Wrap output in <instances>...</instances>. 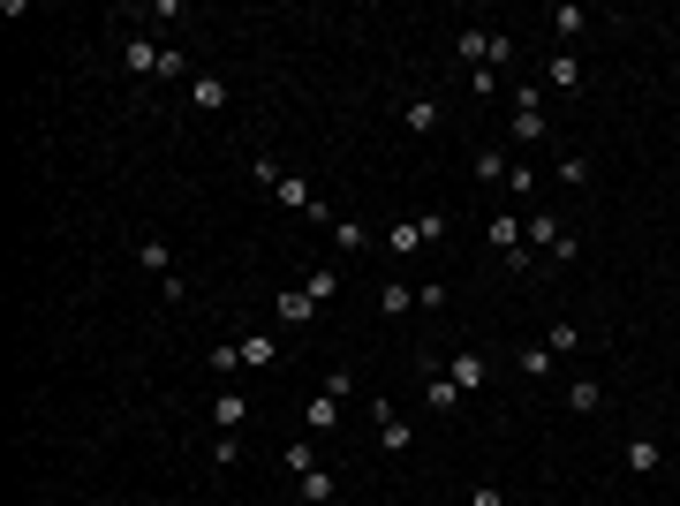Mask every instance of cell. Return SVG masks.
Here are the masks:
<instances>
[{"label":"cell","instance_id":"1f68e13d","mask_svg":"<svg viewBox=\"0 0 680 506\" xmlns=\"http://www.w3.org/2000/svg\"><path fill=\"white\" fill-rule=\"evenodd\" d=\"M144 16H152V23H182V0H152V8H136V23H144Z\"/></svg>","mask_w":680,"mask_h":506},{"label":"cell","instance_id":"836d02e7","mask_svg":"<svg viewBox=\"0 0 680 506\" xmlns=\"http://www.w3.org/2000/svg\"><path fill=\"white\" fill-rule=\"evenodd\" d=\"M469 506H507V499H499V484H476V491H469Z\"/></svg>","mask_w":680,"mask_h":506},{"label":"cell","instance_id":"5b68a950","mask_svg":"<svg viewBox=\"0 0 680 506\" xmlns=\"http://www.w3.org/2000/svg\"><path fill=\"white\" fill-rule=\"evenodd\" d=\"M446 378H454L461 393L492 386V355H484V348H454V355H446Z\"/></svg>","mask_w":680,"mask_h":506},{"label":"cell","instance_id":"d4e9b609","mask_svg":"<svg viewBox=\"0 0 680 506\" xmlns=\"http://www.w3.org/2000/svg\"><path fill=\"white\" fill-rule=\"evenodd\" d=\"M386 250H393V257H416V250H424V235H416V220H393V227H386Z\"/></svg>","mask_w":680,"mask_h":506},{"label":"cell","instance_id":"3957f363","mask_svg":"<svg viewBox=\"0 0 680 506\" xmlns=\"http://www.w3.org/2000/svg\"><path fill=\"white\" fill-rule=\"evenodd\" d=\"M121 68H129L136 84H159V68H167V46H159L152 31H136L129 46H121Z\"/></svg>","mask_w":680,"mask_h":506},{"label":"cell","instance_id":"e0dca14e","mask_svg":"<svg viewBox=\"0 0 680 506\" xmlns=\"http://www.w3.org/2000/svg\"><path fill=\"white\" fill-rule=\"evenodd\" d=\"M136 265H144V272H159V280H174V250H167L159 235H144V242H136Z\"/></svg>","mask_w":680,"mask_h":506},{"label":"cell","instance_id":"2e32d148","mask_svg":"<svg viewBox=\"0 0 680 506\" xmlns=\"http://www.w3.org/2000/svg\"><path fill=\"white\" fill-rule=\"evenodd\" d=\"M189 91H197V114H227V106H235V91H227L220 76H197Z\"/></svg>","mask_w":680,"mask_h":506},{"label":"cell","instance_id":"7c38bea8","mask_svg":"<svg viewBox=\"0 0 680 506\" xmlns=\"http://www.w3.org/2000/svg\"><path fill=\"white\" fill-rule=\"evenodd\" d=\"M605 408V378H567V416H597Z\"/></svg>","mask_w":680,"mask_h":506},{"label":"cell","instance_id":"83f0119b","mask_svg":"<svg viewBox=\"0 0 680 506\" xmlns=\"http://www.w3.org/2000/svg\"><path fill=\"white\" fill-rule=\"evenodd\" d=\"M552 31H560V38H582V31H590V8H552Z\"/></svg>","mask_w":680,"mask_h":506},{"label":"cell","instance_id":"603a6c76","mask_svg":"<svg viewBox=\"0 0 680 506\" xmlns=\"http://www.w3.org/2000/svg\"><path fill=\"white\" fill-rule=\"evenodd\" d=\"M560 182H567V189H590V182H597L590 152H560Z\"/></svg>","mask_w":680,"mask_h":506},{"label":"cell","instance_id":"9c48e42d","mask_svg":"<svg viewBox=\"0 0 680 506\" xmlns=\"http://www.w3.org/2000/svg\"><path fill=\"white\" fill-rule=\"evenodd\" d=\"M620 461H628V476H658L665 469V446L650 439V431H635V439L620 446Z\"/></svg>","mask_w":680,"mask_h":506},{"label":"cell","instance_id":"ac0fdd59","mask_svg":"<svg viewBox=\"0 0 680 506\" xmlns=\"http://www.w3.org/2000/svg\"><path fill=\"white\" fill-rule=\"evenodd\" d=\"M272 197L288 204V212H303V220H310V204H318V197H310V182H303V174H280V182H272Z\"/></svg>","mask_w":680,"mask_h":506},{"label":"cell","instance_id":"f1b7e54d","mask_svg":"<svg viewBox=\"0 0 680 506\" xmlns=\"http://www.w3.org/2000/svg\"><path fill=\"white\" fill-rule=\"evenodd\" d=\"M552 363H560V355L544 348V340H537V348H522V378H552Z\"/></svg>","mask_w":680,"mask_h":506},{"label":"cell","instance_id":"f546056e","mask_svg":"<svg viewBox=\"0 0 680 506\" xmlns=\"http://www.w3.org/2000/svg\"><path fill=\"white\" fill-rule=\"evenodd\" d=\"M242 461V431H220V439H212V469H235Z\"/></svg>","mask_w":680,"mask_h":506},{"label":"cell","instance_id":"6da1fadb","mask_svg":"<svg viewBox=\"0 0 680 506\" xmlns=\"http://www.w3.org/2000/svg\"><path fill=\"white\" fill-rule=\"evenodd\" d=\"M484 242L499 250V265H507V272H537V250H529V235H522V212H514V204H499L492 220H484Z\"/></svg>","mask_w":680,"mask_h":506},{"label":"cell","instance_id":"7a4b0ae2","mask_svg":"<svg viewBox=\"0 0 680 506\" xmlns=\"http://www.w3.org/2000/svg\"><path fill=\"white\" fill-rule=\"evenodd\" d=\"M522 235H529V250H537V257H552V265H575V257H582V242L567 235V227L552 220V212H529V220H522Z\"/></svg>","mask_w":680,"mask_h":506},{"label":"cell","instance_id":"cb8c5ba5","mask_svg":"<svg viewBox=\"0 0 680 506\" xmlns=\"http://www.w3.org/2000/svg\"><path fill=\"white\" fill-rule=\"evenodd\" d=\"M280 469H288V476H310V469H318V446H310V439L280 446Z\"/></svg>","mask_w":680,"mask_h":506},{"label":"cell","instance_id":"9a60e30c","mask_svg":"<svg viewBox=\"0 0 680 506\" xmlns=\"http://www.w3.org/2000/svg\"><path fill=\"white\" fill-rule=\"evenodd\" d=\"M280 363V333H250L242 340V371H272Z\"/></svg>","mask_w":680,"mask_h":506},{"label":"cell","instance_id":"484cf974","mask_svg":"<svg viewBox=\"0 0 680 506\" xmlns=\"http://www.w3.org/2000/svg\"><path fill=\"white\" fill-rule=\"evenodd\" d=\"M204 371H212V378H227V371H242V340H220V348L204 355Z\"/></svg>","mask_w":680,"mask_h":506},{"label":"cell","instance_id":"8992f818","mask_svg":"<svg viewBox=\"0 0 680 506\" xmlns=\"http://www.w3.org/2000/svg\"><path fill=\"white\" fill-rule=\"evenodd\" d=\"M242 423H250V393L220 386V393H212V431H242Z\"/></svg>","mask_w":680,"mask_h":506},{"label":"cell","instance_id":"4dcf8cb0","mask_svg":"<svg viewBox=\"0 0 680 506\" xmlns=\"http://www.w3.org/2000/svg\"><path fill=\"white\" fill-rule=\"evenodd\" d=\"M461 84H469V99H499V68H469Z\"/></svg>","mask_w":680,"mask_h":506},{"label":"cell","instance_id":"5bb4252c","mask_svg":"<svg viewBox=\"0 0 680 506\" xmlns=\"http://www.w3.org/2000/svg\"><path fill=\"white\" fill-rule=\"evenodd\" d=\"M544 84L560 91V99H575V91H582V61H575V53H552V68H544Z\"/></svg>","mask_w":680,"mask_h":506},{"label":"cell","instance_id":"44dd1931","mask_svg":"<svg viewBox=\"0 0 680 506\" xmlns=\"http://www.w3.org/2000/svg\"><path fill=\"white\" fill-rule=\"evenodd\" d=\"M310 318H318L310 287H288V295H280V325H310Z\"/></svg>","mask_w":680,"mask_h":506},{"label":"cell","instance_id":"4316f807","mask_svg":"<svg viewBox=\"0 0 680 506\" xmlns=\"http://www.w3.org/2000/svg\"><path fill=\"white\" fill-rule=\"evenodd\" d=\"M303 287H310V303H318V310H325V303H333V295H340V272H333V265H318V272H310V280H303Z\"/></svg>","mask_w":680,"mask_h":506},{"label":"cell","instance_id":"30bf717a","mask_svg":"<svg viewBox=\"0 0 680 506\" xmlns=\"http://www.w3.org/2000/svg\"><path fill=\"white\" fill-rule=\"evenodd\" d=\"M325 235H333V250H340V257H363V250H371V227L348 220V212H333V220H325Z\"/></svg>","mask_w":680,"mask_h":506},{"label":"cell","instance_id":"d6a6232c","mask_svg":"<svg viewBox=\"0 0 680 506\" xmlns=\"http://www.w3.org/2000/svg\"><path fill=\"white\" fill-rule=\"evenodd\" d=\"M575 340H582L575 325H552V333H544V348H552V355H575Z\"/></svg>","mask_w":680,"mask_h":506},{"label":"cell","instance_id":"4fadbf2b","mask_svg":"<svg viewBox=\"0 0 680 506\" xmlns=\"http://www.w3.org/2000/svg\"><path fill=\"white\" fill-rule=\"evenodd\" d=\"M507 136H514V144H544V136H552V114H544V106H529V114H507Z\"/></svg>","mask_w":680,"mask_h":506},{"label":"cell","instance_id":"277c9868","mask_svg":"<svg viewBox=\"0 0 680 506\" xmlns=\"http://www.w3.org/2000/svg\"><path fill=\"white\" fill-rule=\"evenodd\" d=\"M371 431H378V446H386V454H408V446H416V423H408L393 401L371 408Z\"/></svg>","mask_w":680,"mask_h":506},{"label":"cell","instance_id":"d6986e66","mask_svg":"<svg viewBox=\"0 0 680 506\" xmlns=\"http://www.w3.org/2000/svg\"><path fill=\"white\" fill-rule=\"evenodd\" d=\"M295 491H303V506H333V469H310V476H295Z\"/></svg>","mask_w":680,"mask_h":506},{"label":"cell","instance_id":"ffe728a7","mask_svg":"<svg viewBox=\"0 0 680 506\" xmlns=\"http://www.w3.org/2000/svg\"><path fill=\"white\" fill-rule=\"evenodd\" d=\"M378 310H386V318H408V310H416V287H408V280H386V287H378Z\"/></svg>","mask_w":680,"mask_h":506},{"label":"cell","instance_id":"52a82bcc","mask_svg":"<svg viewBox=\"0 0 680 506\" xmlns=\"http://www.w3.org/2000/svg\"><path fill=\"white\" fill-rule=\"evenodd\" d=\"M340 408H348V401H340V393H310V401H303V423H310V431H318V439H333V431H340Z\"/></svg>","mask_w":680,"mask_h":506},{"label":"cell","instance_id":"ba28073f","mask_svg":"<svg viewBox=\"0 0 680 506\" xmlns=\"http://www.w3.org/2000/svg\"><path fill=\"white\" fill-rule=\"evenodd\" d=\"M424 408H431V416H454V408H461V386L439 371V363H424Z\"/></svg>","mask_w":680,"mask_h":506},{"label":"cell","instance_id":"8fae6325","mask_svg":"<svg viewBox=\"0 0 680 506\" xmlns=\"http://www.w3.org/2000/svg\"><path fill=\"white\" fill-rule=\"evenodd\" d=\"M439 121H446L439 99H408V106H401V129H408V136H439Z\"/></svg>","mask_w":680,"mask_h":506},{"label":"cell","instance_id":"7402d4cb","mask_svg":"<svg viewBox=\"0 0 680 506\" xmlns=\"http://www.w3.org/2000/svg\"><path fill=\"white\" fill-rule=\"evenodd\" d=\"M507 144H484V152H476V182H507Z\"/></svg>","mask_w":680,"mask_h":506}]
</instances>
